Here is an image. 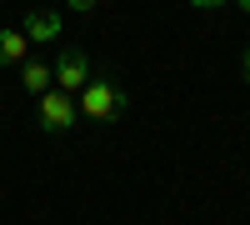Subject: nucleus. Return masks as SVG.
<instances>
[{
	"instance_id": "0eeeda50",
	"label": "nucleus",
	"mask_w": 250,
	"mask_h": 225,
	"mask_svg": "<svg viewBox=\"0 0 250 225\" xmlns=\"http://www.w3.org/2000/svg\"><path fill=\"white\" fill-rule=\"evenodd\" d=\"M220 5H230V0H190V10H220Z\"/></svg>"
},
{
	"instance_id": "20e7f679",
	"label": "nucleus",
	"mask_w": 250,
	"mask_h": 225,
	"mask_svg": "<svg viewBox=\"0 0 250 225\" xmlns=\"http://www.w3.org/2000/svg\"><path fill=\"white\" fill-rule=\"evenodd\" d=\"M20 35L25 40H60V10H30Z\"/></svg>"
},
{
	"instance_id": "423d86ee",
	"label": "nucleus",
	"mask_w": 250,
	"mask_h": 225,
	"mask_svg": "<svg viewBox=\"0 0 250 225\" xmlns=\"http://www.w3.org/2000/svg\"><path fill=\"white\" fill-rule=\"evenodd\" d=\"M30 50V40L20 35V30H0V65H20Z\"/></svg>"
},
{
	"instance_id": "f03ea898",
	"label": "nucleus",
	"mask_w": 250,
	"mask_h": 225,
	"mask_svg": "<svg viewBox=\"0 0 250 225\" xmlns=\"http://www.w3.org/2000/svg\"><path fill=\"white\" fill-rule=\"evenodd\" d=\"M35 120H40V130L45 135H60V130H70L75 120H80V110H75V95H65V90H45V95H35Z\"/></svg>"
},
{
	"instance_id": "1a4fd4ad",
	"label": "nucleus",
	"mask_w": 250,
	"mask_h": 225,
	"mask_svg": "<svg viewBox=\"0 0 250 225\" xmlns=\"http://www.w3.org/2000/svg\"><path fill=\"white\" fill-rule=\"evenodd\" d=\"M240 70H245V80H250V45H245V55H240Z\"/></svg>"
},
{
	"instance_id": "6e6552de",
	"label": "nucleus",
	"mask_w": 250,
	"mask_h": 225,
	"mask_svg": "<svg viewBox=\"0 0 250 225\" xmlns=\"http://www.w3.org/2000/svg\"><path fill=\"white\" fill-rule=\"evenodd\" d=\"M65 5H70L75 15H85V10H95V5H100V0H65Z\"/></svg>"
},
{
	"instance_id": "39448f33",
	"label": "nucleus",
	"mask_w": 250,
	"mask_h": 225,
	"mask_svg": "<svg viewBox=\"0 0 250 225\" xmlns=\"http://www.w3.org/2000/svg\"><path fill=\"white\" fill-rule=\"evenodd\" d=\"M20 85L25 95H45L55 80H50V65H40V60H20Z\"/></svg>"
},
{
	"instance_id": "9d476101",
	"label": "nucleus",
	"mask_w": 250,
	"mask_h": 225,
	"mask_svg": "<svg viewBox=\"0 0 250 225\" xmlns=\"http://www.w3.org/2000/svg\"><path fill=\"white\" fill-rule=\"evenodd\" d=\"M240 10H250V0H240Z\"/></svg>"
},
{
	"instance_id": "f257e3e1",
	"label": "nucleus",
	"mask_w": 250,
	"mask_h": 225,
	"mask_svg": "<svg viewBox=\"0 0 250 225\" xmlns=\"http://www.w3.org/2000/svg\"><path fill=\"white\" fill-rule=\"evenodd\" d=\"M125 105H130V95H125L110 75H90L85 85H80V95H75V110L85 120H95V125H115L125 115Z\"/></svg>"
},
{
	"instance_id": "7ed1b4c3",
	"label": "nucleus",
	"mask_w": 250,
	"mask_h": 225,
	"mask_svg": "<svg viewBox=\"0 0 250 225\" xmlns=\"http://www.w3.org/2000/svg\"><path fill=\"white\" fill-rule=\"evenodd\" d=\"M50 80H55V90L80 95V85L90 80V55L80 50V45H65V50H60V60L50 65Z\"/></svg>"
}]
</instances>
